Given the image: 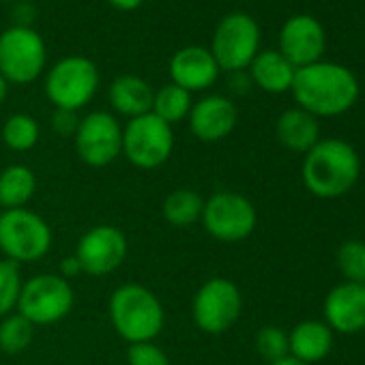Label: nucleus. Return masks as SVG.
Instances as JSON below:
<instances>
[{
    "instance_id": "nucleus-1",
    "label": "nucleus",
    "mask_w": 365,
    "mask_h": 365,
    "mask_svg": "<svg viewBox=\"0 0 365 365\" xmlns=\"http://www.w3.org/2000/svg\"><path fill=\"white\" fill-rule=\"evenodd\" d=\"M290 93L297 108L316 118H331L348 112L356 103L359 80L344 65L318 61L297 69Z\"/></svg>"
},
{
    "instance_id": "nucleus-2",
    "label": "nucleus",
    "mask_w": 365,
    "mask_h": 365,
    "mask_svg": "<svg viewBox=\"0 0 365 365\" xmlns=\"http://www.w3.org/2000/svg\"><path fill=\"white\" fill-rule=\"evenodd\" d=\"M361 159L352 144L337 138L320 140L305 153L301 176L307 192L322 200L346 196L359 180Z\"/></svg>"
},
{
    "instance_id": "nucleus-3",
    "label": "nucleus",
    "mask_w": 365,
    "mask_h": 365,
    "mask_svg": "<svg viewBox=\"0 0 365 365\" xmlns=\"http://www.w3.org/2000/svg\"><path fill=\"white\" fill-rule=\"evenodd\" d=\"M110 320L127 344L155 341L163 331L165 312L159 297L142 284H123L110 297Z\"/></svg>"
},
{
    "instance_id": "nucleus-4",
    "label": "nucleus",
    "mask_w": 365,
    "mask_h": 365,
    "mask_svg": "<svg viewBox=\"0 0 365 365\" xmlns=\"http://www.w3.org/2000/svg\"><path fill=\"white\" fill-rule=\"evenodd\" d=\"M43 91L56 110L80 112L95 99L99 91V69L86 56H65L48 71Z\"/></svg>"
},
{
    "instance_id": "nucleus-5",
    "label": "nucleus",
    "mask_w": 365,
    "mask_h": 365,
    "mask_svg": "<svg viewBox=\"0 0 365 365\" xmlns=\"http://www.w3.org/2000/svg\"><path fill=\"white\" fill-rule=\"evenodd\" d=\"M52 247L50 224L29 209L0 213V252L16 264L41 260Z\"/></svg>"
},
{
    "instance_id": "nucleus-6",
    "label": "nucleus",
    "mask_w": 365,
    "mask_h": 365,
    "mask_svg": "<svg viewBox=\"0 0 365 365\" xmlns=\"http://www.w3.org/2000/svg\"><path fill=\"white\" fill-rule=\"evenodd\" d=\"M48 48L33 26H9L0 33V76L9 84H33L46 69Z\"/></svg>"
},
{
    "instance_id": "nucleus-7",
    "label": "nucleus",
    "mask_w": 365,
    "mask_h": 365,
    "mask_svg": "<svg viewBox=\"0 0 365 365\" xmlns=\"http://www.w3.org/2000/svg\"><path fill=\"white\" fill-rule=\"evenodd\" d=\"M209 50L222 71H247V67L260 52L258 22L243 11L224 16L213 33Z\"/></svg>"
},
{
    "instance_id": "nucleus-8",
    "label": "nucleus",
    "mask_w": 365,
    "mask_h": 365,
    "mask_svg": "<svg viewBox=\"0 0 365 365\" xmlns=\"http://www.w3.org/2000/svg\"><path fill=\"white\" fill-rule=\"evenodd\" d=\"M174 153V131L153 112L129 118L123 127V155L140 170L163 165Z\"/></svg>"
},
{
    "instance_id": "nucleus-9",
    "label": "nucleus",
    "mask_w": 365,
    "mask_h": 365,
    "mask_svg": "<svg viewBox=\"0 0 365 365\" xmlns=\"http://www.w3.org/2000/svg\"><path fill=\"white\" fill-rule=\"evenodd\" d=\"M76 303V292L71 282L54 273H41L22 284L18 309L35 327H46L61 322L69 316Z\"/></svg>"
},
{
    "instance_id": "nucleus-10",
    "label": "nucleus",
    "mask_w": 365,
    "mask_h": 365,
    "mask_svg": "<svg viewBox=\"0 0 365 365\" xmlns=\"http://www.w3.org/2000/svg\"><path fill=\"white\" fill-rule=\"evenodd\" d=\"M243 312V294L228 277H211L192 301V318L202 333L222 335L230 331Z\"/></svg>"
},
{
    "instance_id": "nucleus-11",
    "label": "nucleus",
    "mask_w": 365,
    "mask_h": 365,
    "mask_svg": "<svg viewBox=\"0 0 365 365\" xmlns=\"http://www.w3.org/2000/svg\"><path fill=\"white\" fill-rule=\"evenodd\" d=\"M200 222L215 241L241 243L256 230L258 213L254 202L243 194L217 192L205 200Z\"/></svg>"
},
{
    "instance_id": "nucleus-12",
    "label": "nucleus",
    "mask_w": 365,
    "mask_h": 365,
    "mask_svg": "<svg viewBox=\"0 0 365 365\" xmlns=\"http://www.w3.org/2000/svg\"><path fill=\"white\" fill-rule=\"evenodd\" d=\"M73 144L82 163L106 168L123 155V125L106 110L88 112L80 118Z\"/></svg>"
},
{
    "instance_id": "nucleus-13",
    "label": "nucleus",
    "mask_w": 365,
    "mask_h": 365,
    "mask_svg": "<svg viewBox=\"0 0 365 365\" xmlns=\"http://www.w3.org/2000/svg\"><path fill=\"white\" fill-rule=\"evenodd\" d=\"M127 237L120 228L101 224L82 235L76 247V258L82 273L91 277H103L114 273L127 258Z\"/></svg>"
},
{
    "instance_id": "nucleus-14",
    "label": "nucleus",
    "mask_w": 365,
    "mask_h": 365,
    "mask_svg": "<svg viewBox=\"0 0 365 365\" xmlns=\"http://www.w3.org/2000/svg\"><path fill=\"white\" fill-rule=\"evenodd\" d=\"M327 48V35L322 24L307 14L292 16L284 22L279 31V48L277 52L294 67H307L322 61Z\"/></svg>"
},
{
    "instance_id": "nucleus-15",
    "label": "nucleus",
    "mask_w": 365,
    "mask_h": 365,
    "mask_svg": "<svg viewBox=\"0 0 365 365\" xmlns=\"http://www.w3.org/2000/svg\"><path fill=\"white\" fill-rule=\"evenodd\" d=\"M190 131L196 140L205 144H215L226 140L239 120V110L232 99L224 95H207L192 106L187 116Z\"/></svg>"
},
{
    "instance_id": "nucleus-16",
    "label": "nucleus",
    "mask_w": 365,
    "mask_h": 365,
    "mask_svg": "<svg viewBox=\"0 0 365 365\" xmlns=\"http://www.w3.org/2000/svg\"><path fill=\"white\" fill-rule=\"evenodd\" d=\"M168 73H170L172 84L185 88L187 93L194 95V93H202L211 88L217 82L222 69L215 63L209 48L185 46L178 52H174V56L170 58Z\"/></svg>"
},
{
    "instance_id": "nucleus-17",
    "label": "nucleus",
    "mask_w": 365,
    "mask_h": 365,
    "mask_svg": "<svg viewBox=\"0 0 365 365\" xmlns=\"http://www.w3.org/2000/svg\"><path fill=\"white\" fill-rule=\"evenodd\" d=\"M324 322L333 333L354 335L365 329V286L337 284L324 299Z\"/></svg>"
},
{
    "instance_id": "nucleus-18",
    "label": "nucleus",
    "mask_w": 365,
    "mask_h": 365,
    "mask_svg": "<svg viewBox=\"0 0 365 365\" xmlns=\"http://www.w3.org/2000/svg\"><path fill=\"white\" fill-rule=\"evenodd\" d=\"M153 97H155L153 86L144 78L133 73L114 78L108 88V99L112 110L125 118L148 114L153 110Z\"/></svg>"
},
{
    "instance_id": "nucleus-19",
    "label": "nucleus",
    "mask_w": 365,
    "mask_h": 365,
    "mask_svg": "<svg viewBox=\"0 0 365 365\" xmlns=\"http://www.w3.org/2000/svg\"><path fill=\"white\" fill-rule=\"evenodd\" d=\"M333 331L324 320H303L288 333V350L301 363H318L333 348Z\"/></svg>"
},
{
    "instance_id": "nucleus-20",
    "label": "nucleus",
    "mask_w": 365,
    "mask_h": 365,
    "mask_svg": "<svg viewBox=\"0 0 365 365\" xmlns=\"http://www.w3.org/2000/svg\"><path fill=\"white\" fill-rule=\"evenodd\" d=\"M275 135L279 144L292 153H307L320 142L318 118L301 108L284 110L275 123Z\"/></svg>"
},
{
    "instance_id": "nucleus-21",
    "label": "nucleus",
    "mask_w": 365,
    "mask_h": 365,
    "mask_svg": "<svg viewBox=\"0 0 365 365\" xmlns=\"http://www.w3.org/2000/svg\"><path fill=\"white\" fill-rule=\"evenodd\" d=\"M247 73L252 84H256L260 91L282 95L292 88L297 69L277 50H262L247 67Z\"/></svg>"
},
{
    "instance_id": "nucleus-22",
    "label": "nucleus",
    "mask_w": 365,
    "mask_h": 365,
    "mask_svg": "<svg viewBox=\"0 0 365 365\" xmlns=\"http://www.w3.org/2000/svg\"><path fill=\"white\" fill-rule=\"evenodd\" d=\"M37 192V176L33 168L24 163H14L0 170V209L14 211L26 209Z\"/></svg>"
},
{
    "instance_id": "nucleus-23",
    "label": "nucleus",
    "mask_w": 365,
    "mask_h": 365,
    "mask_svg": "<svg viewBox=\"0 0 365 365\" xmlns=\"http://www.w3.org/2000/svg\"><path fill=\"white\" fill-rule=\"evenodd\" d=\"M205 209V198L194 190H174L165 196L161 213L163 220L174 228H190L200 222Z\"/></svg>"
},
{
    "instance_id": "nucleus-24",
    "label": "nucleus",
    "mask_w": 365,
    "mask_h": 365,
    "mask_svg": "<svg viewBox=\"0 0 365 365\" xmlns=\"http://www.w3.org/2000/svg\"><path fill=\"white\" fill-rule=\"evenodd\" d=\"M192 106H194L192 93H187L185 88H180V86L170 82V84L161 86L159 91H155L150 112L172 127V125L185 120L190 116Z\"/></svg>"
},
{
    "instance_id": "nucleus-25",
    "label": "nucleus",
    "mask_w": 365,
    "mask_h": 365,
    "mask_svg": "<svg viewBox=\"0 0 365 365\" xmlns=\"http://www.w3.org/2000/svg\"><path fill=\"white\" fill-rule=\"evenodd\" d=\"M39 123L24 112L11 114L3 125V142L7 144V148L16 153L33 150L39 142Z\"/></svg>"
},
{
    "instance_id": "nucleus-26",
    "label": "nucleus",
    "mask_w": 365,
    "mask_h": 365,
    "mask_svg": "<svg viewBox=\"0 0 365 365\" xmlns=\"http://www.w3.org/2000/svg\"><path fill=\"white\" fill-rule=\"evenodd\" d=\"M35 324L20 312L0 318V350L7 354L24 352L35 339Z\"/></svg>"
},
{
    "instance_id": "nucleus-27",
    "label": "nucleus",
    "mask_w": 365,
    "mask_h": 365,
    "mask_svg": "<svg viewBox=\"0 0 365 365\" xmlns=\"http://www.w3.org/2000/svg\"><path fill=\"white\" fill-rule=\"evenodd\" d=\"M335 264L346 282L365 286V241H344L335 252Z\"/></svg>"
},
{
    "instance_id": "nucleus-28",
    "label": "nucleus",
    "mask_w": 365,
    "mask_h": 365,
    "mask_svg": "<svg viewBox=\"0 0 365 365\" xmlns=\"http://www.w3.org/2000/svg\"><path fill=\"white\" fill-rule=\"evenodd\" d=\"M22 273L20 264L11 260H0V318H5L18 309L22 292Z\"/></svg>"
},
{
    "instance_id": "nucleus-29",
    "label": "nucleus",
    "mask_w": 365,
    "mask_h": 365,
    "mask_svg": "<svg viewBox=\"0 0 365 365\" xmlns=\"http://www.w3.org/2000/svg\"><path fill=\"white\" fill-rule=\"evenodd\" d=\"M256 350L258 354L267 361H279L290 354L288 350V333L279 327H262L256 335Z\"/></svg>"
},
{
    "instance_id": "nucleus-30",
    "label": "nucleus",
    "mask_w": 365,
    "mask_h": 365,
    "mask_svg": "<svg viewBox=\"0 0 365 365\" xmlns=\"http://www.w3.org/2000/svg\"><path fill=\"white\" fill-rule=\"evenodd\" d=\"M127 363L129 365H170V359L165 350L159 348L155 341H140V344H129Z\"/></svg>"
},
{
    "instance_id": "nucleus-31",
    "label": "nucleus",
    "mask_w": 365,
    "mask_h": 365,
    "mask_svg": "<svg viewBox=\"0 0 365 365\" xmlns=\"http://www.w3.org/2000/svg\"><path fill=\"white\" fill-rule=\"evenodd\" d=\"M50 125L52 129L63 135V138H73L76 131H78V125H80V116L78 112H71V110H56L54 108V114L50 118Z\"/></svg>"
},
{
    "instance_id": "nucleus-32",
    "label": "nucleus",
    "mask_w": 365,
    "mask_h": 365,
    "mask_svg": "<svg viewBox=\"0 0 365 365\" xmlns=\"http://www.w3.org/2000/svg\"><path fill=\"white\" fill-rule=\"evenodd\" d=\"M58 275L65 277L67 282H71V279H76L78 275H82V267H80L78 258H76V256L63 258V260H61V267H58Z\"/></svg>"
},
{
    "instance_id": "nucleus-33",
    "label": "nucleus",
    "mask_w": 365,
    "mask_h": 365,
    "mask_svg": "<svg viewBox=\"0 0 365 365\" xmlns=\"http://www.w3.org/2000/svg\"><path fill=\"white\" fill-rule=\"evenodd\" d=\"M232 76V80H230V86H232V91L235 93H247L250 91V86H252V80H250V73H245V71H237V73H230Z\"/></svg>"
},
{
    "instance_id": "nucleus-34",
    "label": "nucleus",
    "mask_w": 365,
    "mask_h": 365,
    "mask_svg": "<svg viewBox=\"0 0 365 365\" xmlns=\"http://www.w3.org/2000/svg\"><path fill=\"white\" fill-rule=\"evenodd\" d=\"M108 3L118 11H135L144 0H108Z\"/></svg>"
},
{
    "instance_id": "nucleus-35",
    "label": "nucleus",
    "mask_w": 365,
    "mask_h": 365,
    "mask_svg": "<svg viewBox=\"0 0 365 365\" xmlns=\"http://www.w3.org/2000/svg\"><path fill=\"white\" fill-rule=\"evenodd\" d=\"M267 365H307V363H301V361H297L294 356H284V359H279V361H273V363H267Z\"/></svg>"
},
{
    "instance_id": "nucleus-36",
    "label": "nucleus",
    "mask_w": 365,
    "mask_h": 365,
    "mask_svg": "<svg viewBox=\"0 0 365 365\" xmlns=\"http://www.w3.org/2000/svg\"><path fill=\"white\" fill-rule=\"evenodd\" d=\"M7 95H9V82L0 76V106L5 103V99H7Z\"/></svg>"
},
{
    "instance_id": "nucleus-37",
    "label": "nucleus",
    "mask_w": 365,
    "mask_h": 365,
    "mask_svg": "<svg viewBox=\"0 0 365 365\" xmlns=\"http://www.w3.org/2000/svg\"><path fill=\"white\" fill-rule=\"evenodd\" d=\"M5 3H20V0H5Z\"/></svg>"
}]
</instances>
